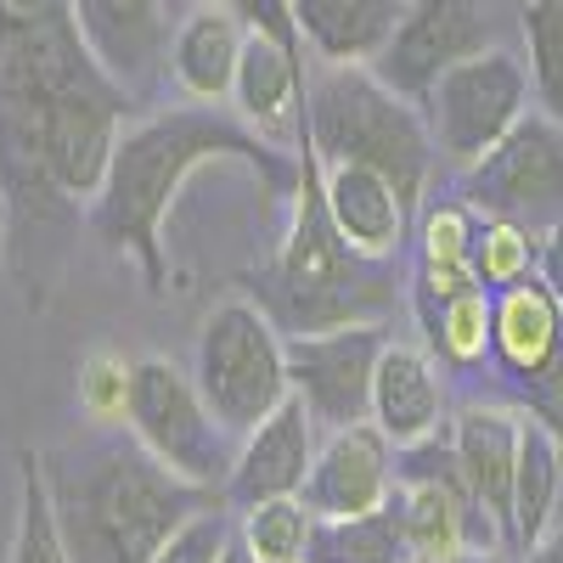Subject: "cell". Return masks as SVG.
Wrapping results in <instances>:
<instances>
[{
	"mask_svg": "<svg viewBox=\"0 0 563 563\" xmlns=\"http://www.w3.org/2000/svg\"><path fill=\"white\" fill-rule=\"evenodd\" d=\"M467 209L525 231L563 225V124L525 113L462 180Z\"/></svg>",
	"mask_w": 563,
	"mask_h": 563,
	"instance_id": "cell-8",
	"label": "cell"
},
{
	"mask_svg": "<svg viewBox=\"0 0 563 563\" xmlns=\"http://www.w3.org/2000/svg\"><path fill=\"white\" fill-rule=\"evenodd\" d=\"M536 265H541V282H547V294L558 299V310H563V225L552 231V238L536 249Z\"/></svg>",
	"mask_w": 563,
	"mask_h": 563,
	"instance_id": "cell-32",
	"label": "cell"
},
{
	"mask_svg": "<svg viewBox=\"0 0 563 563\" xmlns=\"http://www.w3.org/2000/svg\"><path fill=\"white\" fill-rule=\"evenodd\" d=\"M445 417V384L434 361L417 344H384L378 372H372V422L384 429L389 445H422L434 440Z\"/></svg>",
	"mask_w": 563,
	"mask_h": 563,
	"instance_id": "cell-17",
	"label": "cell"
},
{
	"mask_svg": "<svg viewBox=\"0 0 563 563\" xmlns=\"http://www.w3.org/2000/svg\"><path fill=\"white\" fill-rule=\"evenodd\" d=\"M519 434L525 422L501 406H467L451 429L462 479L474 490L479 512L496 525V536H512V479H519Z\"/></svg>",
	"mask_w": 563,
	"mask_h": 563,
	"instance_id": "cell-15",
	"label": "cell"
},
{
	"mask_svg": "<svg viewBox=\"0 0 563 563\" xmlns=\"http://www.w3.org/2000/svg\"><path fill=\"white\" fill-rule=\"evenodd\" d=\"M321 164V158H316ZM321 192H327V214H333L339 238L361 254V260H395L406 243V203L400 192L366 164H321Z\"/></svg>",
	"mask_w": 563,
	"mask_h": 563,
	"instance_id": "cell-16",
	"label": "cell"
},
{
	"mask_svg": "<svg viewBox=\"0 0 563 563\" xmlns=\"http://www.w3.org/2000/svg\"><path fill=\"white\" fill-rule=\"evenodd\" d=\"M530 563H563V541H541V547H530Z\"/></svg>",
	"mask_w": 563,
	"mask_h": 563,
	"instance_id": "cell-36",
	"label": "cell"
},
{
	"mask_svg": "<svg viewBox=\"0 0 563 563\" xmlns=\"http://www.w3.org/2000/svg\"><path fill=\"white\" fill-rule=\"evenodd\" d=\"M525 40H530V79L547 119L563 124V0H525Z\"/></svg>",
	"mask_w": 563,
	"mask_h": 563,
	"instance_id": "cell-25",
	"label": "cell"
},
{
	"mask_svg": "<svg viewBox=\"0 0 563 563\" xmlns=\"http://www.w3.org/2000/svg\"><path fill=\"white\" fill-rule=\"evenodd\" d=\"M45 479L74 563H153L192 512L214 507V490L169 474L135 434L45 462Z\"/></svg>",
	"mask_w": 563,
	"mask_h": 563,
	"instance_id": "cell-2",
	"label": "cell"
},
{
	"mask_svg": "<svg viewBox=\"0 0 563 563\" xmlns=\"http://www.w3.org/2000/svg\"><path fill=\"white\" fill-rule=\"evenodd\" d=\"M321 164H366L378 169L406 209H417L434 164V135L422 113L395 97L372 68H333L321 63L305 90V135Z\"/></svg>",
	"mask_w": 563,
	"mask_h": 563,
	"instance_id": "cell-4",
	"label": "cell"
},
{
	"mask_svg": "<svg viewBox=\"0 0 563 563\" xmlns=\"http://www.w3.org/2000/svg\"><path fill=\"white\" fill-rule=\"evenodd\" d=\"M130 434L147 445L169 474H180L186 485L203 490H225L231 479V456L225 451V429L214 422L203 389L192 372H180L169 355H141L135 361V384H130Z\"/></svg>",
	"mask_w": 563,
	"mask_h": 563,
	"instance_id": "cell-6",
	"label": "cell"
},
{
	"mask_svg": "<svg viewBox=\"0 0 563 563\" xmlns=\"http://www.w3.org/2000/svg\"><path fill=\"white\" fill-rule=\"evenodd\" d=\"M7 563H74L57 525L52 479H45V456L34 451H18V525H12Z\"/></svg>",
	"mask_w": 563,
	"mask_h": 563,
	"instance_id": "cell-23",
	"label": "cell"
},
{
	"mask_svg": "<svg viewBox=\"0 0 563 563\" xmlns=\"http://www.w3.org/2000/svg\"><path fill=\"white\" fill-rule=\"evenodd\" d=\"M209 164H243L254 169L271 192H299L305 164L276 153V141L260 130L225 119L214 108H175L153 113L119 135V153L108 169L102 198L90 203V231L124 260H135L141 282L153 294L169 288V260H164V220L180 198V186Z\"/></svg>",
	"mask_w": 563,
	"mask_h": 563,
	"instance_id": "cell-1",
	"label": "cell"
},
{
	"mask_svg": "<svg viewBox=\"0 0 563 563\" xmlns=\"http://www.w3.org/2000/svg\"><path fill=\"white\" fill-rule=\"evenodd\" d=\"M536 265V243L525 225H507V220H485L479 238H474V271L479 282H525Z\"/></svg>",
	"mask_w": 563,
	"mask_h": 563,
	"instance_id": "cell-28",
	"label": "cell"
},
{
	"mask_svg": "<svg viewBox=\"0 0 563 563\" xmlns=\"http://www.w3.org/2000/svg\"><path fill=\"white\" fill-rule=\"evenodd\" d=\"M299 192H294V220L288 238H282L276 260L260 276V310L294 333H327V327H355L372 321L395 288L384 282L378 260H361L344 238L333 214H327V192H321V164L310 153V141H299Z\"/></svg>",
	"mask_w": 563,
	"mask_h": 563,
	"instance_id": "cell-3",
	"label": "cell"
},
{
	"mask_svg": "<svg viewBox=\"0 0 563 563\" xmlns=\"http://www.w3.org/2000/svg\"><path fill=\"white\" fill-rule=\"evenodd\" d=\"M530 406H536V422H547L563 445V355L530 378Z\"/></svg>",
	"mask_w": 563,
	"mask_h": 563,
	"instance_id": "cell-31",
	"label": "cell"
},
{
	"mask_svg": "<svg viewBox=\"0 0 563 563\" xmlns=\"http://www.w3.org/2000/svg\"><path fill=\"white\" fill-rule=\"evenodd\" d=\"M490 344L501 350V361L512 372H525V378H536L541 366H552L563 355V310L547 294L541 276L512 282V288L496 299V310H490Z\"/></svg>",
	"mask_w": 563,
	"mask_h": 563,
	"instance_id": "cell-20",
	"label": "cell"
},
{
	"mask_svg": "<svg viewBox=\"0 0 563 563\" xmlns=\"http://www.w3.org/2000/svg\"><path fill=\"white\" fill-rule=\"evenodd\" d=\"M310 507L299 496H282V501H260L243 512V541L254 547L260 563H305L310 547Z\"/></svg>",
	"mask_w": 563,
	"mask_h": 563,
	"instance_id": "cell-24",
	"label": "cell"
},
{
	"mask_svg": "<svg viewBox=\"0 0 563 563\" xmlns=\"http://www.w3.org/2000/svg\"><path fill=\"white\" fill-rule=\"evenodd\" d=\"M525 102H530L525 63L490 45V52L467 57L434 79V90L422 97V124H429L440 158H451L456 169H474L525 119Z\"/></svg>",
	"mask_w": 563,
	"mask_h": 563,
	"instance_id": "cell-7",
	"label": "cell"
},
{
	"mask_svg": "<svg viewBox=\"0 0 563 563\" xmlns=\"http://www.w3.org/2000/svg\"><path fill=\"white\" fill-rule=\"evenodd\" d=\"M479 225L467 214V203H440L422 214V260H474Z\"/></svg>",
	"mask_w": 563,
	"mask_h": 563,
	"instance_id": "cell-30",
	"label": "cell"
},
{
	"mask_svg": "<svg viewBox=\"0 0 563 563\" xmlns=\"http://www.w3.org/2000/svg\"><path fill=\"white\" fill-rule=\"evenodd\" d=\"M305 45L333 68H372L395 40L406 0H294Z\"/></svg>",
	"mask_w": 563,
	"mask_h": 563,
	"instance_id": "cell-19",
	"label": "cell"
},
{
	"mask_svg": "<svg viewBox=\"0 0 563 563\" xmlns=\"http://www.w3.org/2000/svg\"><path fill=\"white\" fill-rule=\"evenodd\" d=\"M225 541H231L225 512H220V507H203V512H192V519H186V525L164 541V552H158L153 563H220Z\"/></svg>",
	"mask_w": 563,
	"mask_h": 563,
	"instance_id": "cell-29",
	"label": "cell"
},
{
	"mask_svg": "<svg viewBox=\"0 0 563 563\" xmlns=\"http://www.w3.org/2000/svg\"><path fill=\"white\" fill-rule=\"evenodd\" d=\"M220 7H225V0H220Z\"/></svg>",
	"mask_w": 563,
	"mask_h": 563,
	"instance_id": "cell-38",
	"label": "cell"
},
{
	"mask_svg": "<svg viewBox=\"0 0 563 563\" xmlns=\"http://www.w3.org/2000/svg\"><path fill=\"white\" fill-rule=\"evenodd\" d=\"M130 384H135V361L119 350H90L79 361V411L90 422H124L130 417Z\"/></svg>",
	"mask_w": 563,
	"mask_h": 563,
	"instance_id": "cell-27",
	"label": "cell"
},
{
	"mask_svg": "<svg viewBox=\"0 0 563 563\" xmlns=\"http://www.w3.org/2000/svg\"><path fill=\"white\" fill-rule=\"evenodd\" d=\"M389 490H395V462L384 429L378 422H350V429L327 434V445L316 451L299 501L310 507V519H355V512L384 507Z\"/></svg>",
	"mask_w": 563,
	"mask_h": 563,
	"instance_id": "cell-12",
	"label": "cell"
},
{
	"mask_svg": "<svg viewBox=\"0 0 563 563\" xmlns=\"http://www.w3.org/2000/svg\"><path fill=\"white\" fill-rule=\"evenodd\" d=\"M192 378H198L220 429L249 440L260 422L294 395L288 339L276 333V321L254 299H220L203 316Z\"/></svg>",
	"mask_w": 563,
	"mask_h": 563,
	"instance_id": "cell-5",
	"label": "cell"
},
{
	"mask_svg": "<svg viewBox=\"0 0 563 563\" xmlns=\"http://www.w3.org/2000/svg\"><path fill=\"white\" fill-rule=\"evenodd\" d=\"M74 23L124 90H147L158 68H169L164 0H74Z\"/></svg>",
	"mask_w": 563,
	"mask_h": 563,
	"instance_id": "cell-13",
	"label": "cell"
},
{
	"mask_svg": "<svg viewBox=\"0 0 563 563\" xmlns=\"http://www.w3.org/2000/svg\"><path fill=\"white\" fill-rule=\"evenodd\" d=\"M305 52L294 45H282L271 34H254L243 40V63H238V85H231V97H238L243 119L276 141V147H288V135H305Z\"/></svg>",
	"mask_w": 563,
	"mask_h": 563,
	"instance_id": "cell-14",
	"label": "cell"
},
{
	"mask_svg": "<svg viewBox=\"0 0 563 563\" xmlns=\"http://www.w3.org/2000/svg\"><path fill=\"white\" fill-rule=\"evenodd\" d=\"M558 485H563V445L547 422L525 417L519 434V479H512V541L519 547H541L552 507H558Z\"/></svg>",
	"mask_w": 563,
	"mask_h": 563,
	"instance_id": "cell-21",
	"label": "cell"
},
{
	"mask_svg": "<svg viewBox=\"0 0 563 563\" xmlns=\"http://www.w3.org/2000/svg\"><path fill=\"white\" fill-rule=\"evenodd\" d=\"M305 563H417L395 501L355 512V519H316Z\"/></svg>",
	"mask_w": 563,
	"mask_h": 563,
	"instance_id": "cell-22",
	"label": "cell"
},
{
	"mask_svg": "<svg viewBox=\"0 0 563 563\" xmlns=\"http://www.w3.org/2000/svg\"><path fill=\"white\" fill-rule=\"evenodd\" d=\"M243 18L238 7H220V0H209V7H198L192 18H186L169 40V74L180 85V97L192 102H225L231 85H238V63H243Z\"/></svg>",
	"mask_w": 563,
	"mask_h": 563,
	"instance_id": "cell-18",
	"label": "cell"
},
{
	"mask_svg": "<svg viewBox=\"0 0 563 563\" xmlns=\"http://www.w3.org/2000/svg\"><path fill=\"white\" fill-rule=\"evenodd\" d=\"M490 294L474 288V294H462L440 310H429L422 321H429V344L451 361V366H474L485 350H490Z\"/></svg>",
	"mask_w": 563,
	"mask_h": 563,
	"instance_id": "cell-26",
	"label": "cell"
},
{
	"mask_svg": "<svg viewBox=\"0 0 563 563\" xmlns=\"http://www.w3.org/2000/svg\"><path fill=\"white\" fill-rule=\"evenodd\" d=\"M384 327L355 321V327H327V333H294L288 339V378L294 395L310 406L327 429H350L372 417V372L384 355Z\"/></svg>",
	"mask_w": 563,
	"mask_h": 563,
	"instance_id": "cell-9",
	"label": "cell"
},
{
	"mask_svg": "<svg viewBox=\"0 0 563 563\" xmlns=\"http://www.w3.org/2000/svg\"><path fill=\"white\" fill-rule=\"evenodd\" d=\"M63 12H74V0H0V18H18V23L63 18Z\"/></svg>",
	"mask_w": 563,
	"mask_h": 563,
	"instance_id": "cell-33",
	"label": "cell"
},
{
	"mask_svg": "<svg viewBox=\"0 0 563 563\" xmlns=\"http://www.w3.org/2000/svg\"><path fill=\"white\" fill-rule=\"evenodd\" d=\"M220 563H260V558H254V547L243 541V530H238V536H231V541H225V552H220Z\"/></svg>",
	"mask_w": 563,
	"mask_h": 563,
	"instance_id": "cell-34",
	"label": "cell"
},
{
	"mask_svg": "<svg viewBox=\"0 0 563 563\" xmlns=\"http://www.w3.org/2000/svg\"><path fill=\"white\" fill-rule=\"evenodd\" d=\"M316 417L299 395L282 400L260 429L243 440L238 462H231V479H225V501L231 507H260V501H282V496H299L310 467H316Z\"/></svg>",
	"mask_w": 563,
	"mask_h": 563,
	"instance_id": "cell-11",
	"label": "cell"
},
{
	"mask_svg": "<svg viewBox=\"0 0 563 563\" xmlns=\"http://www.w3.org/2000/svg\"><path fill=\"white\" fill-rule=\"evenodd\" d=\"M490 52V18L479 0H406V18L395 40L378 52L372 74H378L395 97L422 102L434 79L467 57Z\"/></svg>",
	"mask_w": 563,
	"mask_h": 563,
	"instance_id": "cell-10",
	"label": "cell"
},
{
	"mask_svg": "<svg viewBox=\"0 0 563 563\" xmlns=\"http://www.w3.org/2000/svg\"><path fill=\"white\" fill-rule=\"evenodd\" d=\"M451 563H496V558H485V552H479V558H451Z\"/></svg>",
	"mask_w": 563,
	"mask_h": 563,
	"instance_id": "cell-37",
	"label": "cell"
},
{
	"mask_svg": "<svg viewBox=\"0 0 563 563\" xmlns=\"http://www.w3.org/2000/svg\"><path fill=\"white\" fill-rule=\"evenodd\" d=\"M7 225H12V192H7V169H0V254H7Z\"/></svg>",
	"mask_w": 563,
	"mask_h": 563,
	"instance_id": "cell-35",
	"label": "cell"
}]
</instances>
